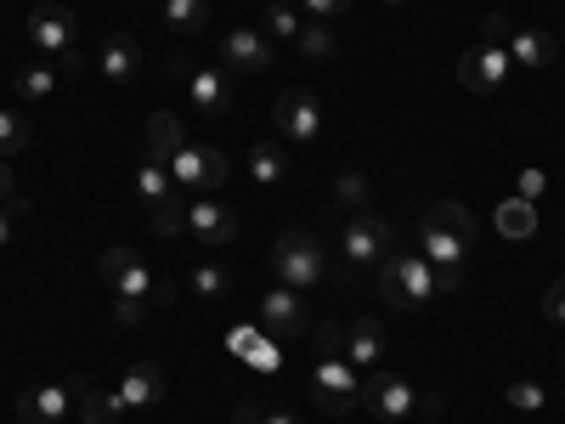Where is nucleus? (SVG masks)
Listing matches in <instances>:
<instances>
[{"instance_id":"f257e3e1","label":"nucleus","mask_w":565,"mask_h":424,"mask_svg":"<svg viewBox=\"0 0 565 424\" xmlns=\"http://www.w3.org/2000/svg\"><path fill=\"white\" fill-rule=\"evenodd\" d=\"M103 283L114 289V306H119V322H125V328H136L141 317H148V295L164 300V289H159L153 272H148V261H141L130 244L103 250Z\"/></svg>"},{"instance_id":"f03ea898","label":"nucleus","mask_w":565,"mask_h":424,"mask_svg":"<svg viewBox=\"0 0 565 424\" xmlns=\"http://www.w3.org/2000/svg\"><path fill=\"white\" fill-rule=\"evenodd\" d=\"M271 272L282 289H295V295H317L328 289V250L311 239V232H282V239L271 244Z\"/></svg>"},{"instance_id":"7ed1b4c3","label":"nucleus","mask_w":565,"mask_h":424,"mask_svg":"<svg viewBox=\"0 0 565 424\" xmlns=\"http://www.w3.org/2000/svg\"><path fill=\"white\" fill-rule=\"evenodd\" d=\"M436 295H447V289H441V272L424 255H385L380 261V300L385 306L413 311V306H430Z\"/></svg>"},{"instance_id":"20e7f679","label":"nucleus","mask_w":565,"mask_h":424,"mask_svg":"<svg viewBox=\"0 0 565 424\" xmlns=\"http://www.w3.org/2000/svg\"><path fill=\"white\" fill-rule=\"evenodd\" d=\"M29 40L45 63H57L63 74L79 68V18L63 7V0H40L29 12Z\"/></svg>"},{"instance_id":"39448f33","label":"nucleus","mask_w":565,"mask_h":424,"mask_svg":"<svg viewBox=\"0 0 565 424\" xmlns=\"http://www.w3.org/2000/svg\"><path fill=\"white\" fill-rule=\"evenodd\" d=\"M170 181L186 199H204V193H221V187L232 181V165H226L221 148H193V141H186V148L170 159Z\"/></svg>"},{"instance_id":"423d86ee","label":"nucleus","mask_w":565,"mask_h":424,"mask_svg":"<svg viewBox=\"0 0 565 424\" xmlns=\"http://www.w3.org/2000/svg\"><path fill=\"white\" fill-rule=\"evenodd\" d=\"M311 396H317V407H328V413H351V407L362 402V373H356L340 351H322L317 368H311Z\"/></svg>"},{"instance_id":"0eeeda50","label":"nucleus","mask_w":565,"mask_h":424,"mask_svg":"<svg viewBox=\"0 0 565 424\" xmlns=\"http://www.w3.org/2000/svg\"><path fill=\"white\" fill-rule=\"evenodd\" d=\"M340 255H345L351 266H380V261L391 255V226L373 215V204L345 215V226H340Z\"/></svg>"},{"instance_id":"6e6552de","label":"nucleus","mask_w":565,"mask_h":424,"mask_svg":"<svg viewBox=\"0 0 565 424\" xmlns=\"http://www.w3.org/2000/svg\"><path fill=\"white\" fill-rule=\"evenodd\" d=\"M271 119H277V141H317L322 136V103H317V91H306V85H289L277 97V108H271Z\"/></svg>"},{"instance_id":"1a4fd4ad","label":"nucleus","mask_w":565,"mask_h":424,"mask_svg":"<svg viewBox=\"0 0 565 424\" xmlns=\"http://www.w3.org/2000/svg\"><path fill=\"white\" fill-rule=\"evenodd\" d=\"M509 45H498V40H476L469 52L458 57V80H463V91H476V97H487V91H498L503 80H509Z\"/></svg>"},{"instance_id":"9d476101","label":"nucleus","mask_w":565,"mask_h":424,"mask_svg":"<svg viewBox=\"0 0 565 424\" xmlns=\"http://www.w3.org/2000/svg\"><path fill=\"white\" fill-rule=\"evenodd\" d=\"M362 402L373 407V418H385V424H402V418L418 413V391L402 380V373H380V368L362 380Z\"/></svg>"},{"instance_id":"9b49d317","label":"nucleus","mask_w":565,"mask_h":424,"mask_svg":"<svg viewBox=\"0 0 565 424\" xmlns=\"http://www.w3.org/2000/svg\"><path fill=\"white\" fill-rule=\"evenodd\" d=\"M277 52H271V40L266 29H232L221 34V68L226 74H271Z\"/></svg>"},{"instance_id":"f8f14e48","label":"nucleus","mask_w":565,"mask_h":424,"mask_svg":"<svg viewBox=\"0 0 565 424\" xmlns=\"http://www.w3.org/2000/svg\"><path fill=\"white\" fill-rule=\"evenodd\" d=\"M181 232H193L204 250H226L232 239H238V215H232L215 193H204V199L186 204V226H181Z\"/></svg>"},{"instance_id":"ddd939ff","label":"nucleus","mask_w":565,"mask_h":424,"mask_svg":"<svg viewBox=\"0 0 565 424\" xmlns=\"http://www.w3.org/2000/svg\"><path fill=\"white\" fill-rule=\"evenodd\" d=\"M380 357H385V328L373 322V317H356L345 328V362L356 373H373V368H380Z\"/></svg>"},{"instance_id":"4468645a","label":"nucleus","mask_w":565,"mask_h":424,"mask_svg":"<svg viewBox=\"0 0 565 424\" xmlns=\"http://www.w3.org/2000/svg\"><path fill=\"white\" fill-rule=\"evenodd\" d=\"M418 255L430 261L436 272H458V277H463V255H469V244L452 239V232H441L436 221H424V226H418Z\"/></svg>"},{"instance_id":"2eb2a0df","label":"nucleus","mask_w":565,"mask_h":424,"mask_svg":"<svg viewBox=\"0 0 565 424\" xmlns=\"http://www.w3.org/2000/svg\"><path fill=\"white\" fill-rule=\"evenodd\" d=\"M554 57H559L554 34H543V29H514V34H509V63H514V68H526V74H543V68H548Z\"/></svg>"},{"instance_id":"dca6fc26","label":"nucleus","mask_w":565,"mask_h":424,"mask_svg":"<svg viewBox=\"0 0 565 424\" xmlns=\"http://www.w3.org/2000/svg\"><path fill=\"white\" fill-rule=\"evenodd\" d=\"M114 391H119L125 407H153V402L164 396V368H159V362H130L125 380H119Z\"/></svg>"},{"instance_id":"f3484780","label":"nucleus","mask_w":565,"mask_h":424,"mask_svg":"<svg viewBox=\"0 0 565 424\" xmlns=\"http://www.w3.org/2000/svg\"><path fill=\"white\" fill-rule=\"evenodd\" d=\"M68 391L63 385H34V391H23L18 396V418L23 424H63L68 418Z\"/></svg>"},{"instance_id":"a211bd4d","label":"nucleus","mask_w":565,"mask_h":424,"mask_svg":"<svg viewBox=\"0 0 565 424\" xmlns=\"http://www.w3.org/2000/svg\"><path fill=\"white\" fill-rule=\"evenodd\" d=\"M260 322L271 328V335H300V328H306V300L277 283V289L260 300Z\"/></svg>"},{"instance_id":"6ab92c4d","label":"nucleus","mask_w":565,"mask_h":424,"mask_svg":"<svg viewBox=\"0 0 565 424\" xmlns=\"http://www.w3.org/2000/svg\"><path fill=\"white\" fill-rule=\"evenodd\" d=\"M141 74V45L136 34H108L103 40V80L108 85H130Z\"/></svg>"},{"instance_id":"aec40b11","label":"nucleus","mask_w":565,"mask_h":424,"mask_svg":"<svg viewBox=\"0 0 565 424\" xmlns=\"http://www.w3.org/2000/svg\"><path fill=\"white\" fill-rule=\"evenodd\" d=\"M141 141H148V159L153 165H164L170 170V159L186 148V136H181V119L170 114V108H159V114H148V136H141Z\"/></svg>"},{"instance_id":"412c9836","label":"nucleus","mask_w":565,"mask_h":424,"mask_svg":"<svg viewBox=\"0 0 565 424\" xmlns=\"http://www.w3.org/2000/svg\"><path fill=\"white\" fill-rule=\"evenodd\" d=\"M193 108H199L204 119H226V114H232L226 68H193Z\"/></svg>"},{"instance_id":"4be33fe9","label":"nucleus","mask_w":565,"mask_h":424,"mask_svg":"<svg viewBox=\"0 0 565 424\" xmlns=\"http://www.w3.org/2000/svg\"><path fill=\"white\" fill-rule=\"evenodd\" d=\"M79 418L85 424H125V402H119V391H108V385H79Z\"/></svg>"},{"instance_id":"5701e85b","label":"nucleus","mask_w":565,"mask_h":424,"mask_svg":"<svg viewBox=\"0 0 565 424\" xmlns=\"http://www.w3.org/2000/svg\"><path fill=\"white\" fill-rule=\"evenodd\" d=\"M175 193H181V187L170 181V170H164V165H153V159H141V170H136V199L148 204V215H159Z\"/></svg>"},{"instance_id":"b1692460","label":"nucleus","mask_w":565,"mask_h":424,"mask_svg":"<svg viewBox=\"0 0 565 424\" xmlns=\"http://www.w3.org/2000/svg\"><path fill=\"white\" fill-rule=\"evenodd\" d=\"M186 289H193V300L215 306V300H226V295H232V272H226L221 261H199V266H193V277H186Z\"/></svg>"},{"instance_id":"393cba45","label":"nucleus","mask_w":565,"mask_h":424,"mask_svg":"<svg viewBox=\"0 0 565 424\" xmlns=\"http://www.w3.org/2000/svg\"><path fill=\"white\" fill-rule=\"evenodd\" d=\"M249 176L260 187H277L282 176H289V153H282V141H255V148H249Z\"/></svg>"},{"instance_id":"a878e982","label":"nucleus","mask_w":565,"mask_h":424,"mask_svg":"<svg viewBox=\"0 0 565 424\" xmlns=\"http://www.w3.org/2000/svg\"><path fill=\"white\" fill-rule=\"evenodd\" d=\"M57 74H63V68H57V63H45V57H40V63H29V68H18V97H29V103L57 97V85H63Z\"/></svg>"},{"instance_id":"bb28decb","label":"nucleus","mask_w":565,"mask_h":424,"mask_svg":"<svg viewBox=\"0 0 565 424\" xmlns=\"http://www.w3.org/2000/svg\"><path fill=\"white\" fill-rule=\"evenodd\" d=\"M164 29L199 40L210 29V7H204V0H164Z\"/></svg>"},{"instance_id":"cd10ccee","label":"nucleus","mask_w":565,"mask_h":424,"mask_svg":"<svg viewBox=\"0 0 565 424\" xmlns=\"http://www.w3.org/2000/svg\"><path fill=\"white\" fill-rule=\"evenodd\" d=\"M492 226L503 232V239H532V232H537V204H526V199H503L498 215H492Z\"/></svg>"},{"instance_id":"c85d7f7f","label":"nucleus","mask_w":565,"mask_h":424,"mask_svg":"<svg viewBox=\"0 0 565 424\" xmlns=\"http://www.w3.org/2000/svg\"><path fill=\"white\" fill-rule=\"evenodd\" d=\"M424 221H436L441 232H452V239L476 244V210H469V204H458V199H441V204H430V215H424Z\"/></svg>"},{"instance_id":"c756f323","label":"nucleus","mask_w":565,"mask_h":424,"mask_svg":"<svg viewBox=\"0 0 565 424\" xmlns=\"http://www.w3.org/2000/svg\"><path fill=\"white\" fill-rule=\"evenodd\" d=\"M295 45H300V57H306V63H328V57L340 52L322 18H306V29H300V40H295Z\"/></svg>"},{"instance_id":"7c9ffc66","label":"nucleus","mask_w":565,"mask_h":424,"mask_svg":"<svg viewBox=\"0 0 565 424\" xmlns=\"http://www.w3.org/2000/svg\"><path fill=\"white\" fill-rule=\"evenodd\" d=\"M29 148V119L12 114V108H0V159H12Z\"/></svg>"},{"instance_id":"2f4dec72","label":"nucleus","mask_w":565,"mask_h":424,"mask_svg":"<svg viewBox=\"0 0 565 424\" xmlns=\"http://www.w3.org/2000/svg\"><path fill=\"white\" fill-rule=\"evenodd\" d=\"M300 12L289 7V0H266V34H282V40H300Z\"/></svg>"},{"instance_id":"473e14b6","label":"nucleus","mask_w":565,"mask_h":424,"mask_svg":"<svg viewBox=\"0 0 565 424\" xmlns=\"http://www.w3.org/2000/svg\"><path fill=\"white\" fill-rule=\"evenodd\" d=\"M503 396H509V407H514V413H543V407H548V396H543V385H537V380H514Z\"/></svg>"},{"instance_id":"72a5a7b5","label":"nucleus","mask_w":565,"mask_h":424,"mask_svg":"<svg viewBox=\"0 0 565 424\" xmlns=\"http://www.w3.org/2000/svg\"><path fill=\"white\" fill-rule=\"evenodd\" d=\"M340 204H345V215L373 204V193H367V176H362V170H340Z\"/></svg>"},{"instance_id":"f704fd0d","label":"nucleus","mask_w":565,"mask_h":424,"mask_svg":"<svg viewBox=\"0 0 565 424\" xmlns=\"http://www.w3.org/2000/svg\"><path fill=\"white\" fill-rule=\"evenodd\" d=\"M232 424H300L295 413L282 407H260V402H238V413H232Z\"/></svg>"},{"instance_id":"c9c22d12","label":"nucleus","mask_w":565,"mask_h":424,"mask_svg":"<svg viewBox=\"0 0 565 424\" xmlns=\"http://www.w3.org/2000/svg\"><path fill=\"white\" fill-rule=\"evenodd\" d=\"M543 317L565 328V277H554V283H548V289H543Z\"/></svg>"},{"instance_id":"e433bc0d","label":"nucleus","mask_w":565,"mask_h":424,"mask_svg":"<svg viewBox=\"0 0 565 424\" xmlns=\"http://www.w3.org/2000/svg\"><path fill=\"white\" fill-rule=\"evenodd\" d=\"M0 204L23 210V193H18V181H12V159H0Z\"/></svg>"},{"instance_id":"4c0bfd02","label":"nucleus","mask_w":565,"mask_h":424,"mask_svg":"<svg viewBox=\"0 0 565 424\" xmlns=\"http://www.w3.org/2000/svg\"><path fill=\"white\" fill-rule=\"evenodd\" d=\"M295 7H300V12H311V18H322V23H328V18H340V12H345V7H351V0H295Z\"/></svg>"},{"instance_id":"58836bf2","label":"nucleus","mask_w":565,"mask_h":424,"mask_svg":"<svg viewBox=\"0 0 565 424\" xmlns=\"http://www.w3.org/2000/svg\"><path fill=\"white\" fill-rule=\"evenodd\" d=\"M317 346H322V351H340V357H345V328H340V322H322V328H317Z\"/></svg>"},{"instance_id":"ea45409f","label":"nucleus","mask_w":565,"mask_h":424,"mask_svg":"<svg viewBox=\"0 0 565 424\" xmlns=\"http://www.w3.org/2000/svg\"><path fill=\"white\" fill-rule=\"evenodd\" d=\"M537 193H543V170H521V193H514V199H526V204H532Z\"/></svg>"},{"instance_id":"a19ab883","label":"nucleus","mask_w":565,"mask_h":424,"mask_svg":"<svg viewBox=\"0 0 565 424\" xmlns=\"http://www.w3.org/2000/svg\"><path fill=\"white\" fill-rule=\"evenodd\" d=\"M7 244H12V210L0 204V250H7Z\"/></svg>"},{"instance_id":"79ce46f5","label":"nucleus","mask_w":565,"mask_h":424,"mask_svg":"<svg viewBox=\"0 0 565 424\" xmlns=\"http://www.w3.org/2000/svg\"><path fill=\"white\" fill-rule=\"evenodd\" d=\"M418 424H436V418H418Z\"/></svg>"},{"instance_id":"37998d69","label":"nucleus","mask_w":565,"mask_h":424,"mask_svg":"<svg viewBox=\"0 0 565 424\" xmlns=\"http://www.w3.org/2000/svg\"><path fill=\"white\" fill-rule=\"evenodd\" d=\"M391 7H402V0H391Z\"/></svg>"}]
</instances>
